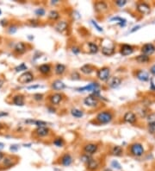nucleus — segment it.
<instances>
[{
	"instance_id": "2",
	"label": "nucleus",
	"mask_w": 155,
	"mask_h": 171,
	"mask_svg": "<svg viewBox=\"0 0 155 171\" xmlns=\"http://www.w3.org/2000/svg\"><path fill=\"white\" fill-rule=\"evenodd\" d=\"M33 80H34V74L29 71H26L19 76V78L17 79V81L20 84L23 85V84H27V83L31 82Z\"/></svg>"
},
{
	"instance_id": "5",
	"label": "nucleus",
	"mask_w": 155,
	"mask_h": 171,
	"mask_svg": "<svg viewBox=\"0 0 155 171\" xmlns=\"http://www.w3.org/2000/svg\"><path fill=\"white\" fill-rule=\"evenodd\" d=\"M130 151L132 153V155L135 156V157H141L144 154V148L141 144H134L131 146Z\"/></svg>"
},
{
	"instance_id": "23",
	"label": "nucleus",
	"mask_w": 155,
	"mask_h": 171,
	"mask_svg": "<svg viewBox=\"0 0 155 171\" xmlns=\"http://www.w3.org/2000/svg\"><path fill=\"white\" fill-rule=\"evenodd\" d=\"M136 76H137V78H138L140 80H142V81H147V80H149V75H148V73H147V72H145V71H142V70L138 71L137 73H136Z\"/></svg>"
},
{
	"instance_id": "18",
	"label": "nucleus",
	"mask_w": 155,
	"mask_h": 171,
	"mask_svg": "<svg viewBox=\"0 0 155 171\" xmlns=\"http://www.w3.org/2000/svg\"><path fill=\"white\" fill-rule=\"evenodd\" d=\"M123 118H124V121L128 123V124H134L136 121V116H135V114L133 113L132 112L126 113L125 115H124V117H123Z\"/></svg>"
},
{
	"instance_id": "54",
	"label": "nucleus",
	"mask_w": 155,
	"mask_h": 171,
	"mask_svg": "<svg viewBox=\"0 0 155 171\" xmlns=\"http://www.w3.org/2000/svg\"><path fill=\"white\" fill-rule=\"evenodd\" d=\"M1 12H2V11H1V10H0V14H1Z\"/></svg>"
},
{
	"instance_id": "26",
	"label": "nucleus",
	"mask_w": 155,
	"mask_h": 171,
	"mask_svg": "<svg viewBox=\"0 0 155 171\" xmlns=\"http://www.w3.org/2000/svg\"><path fill=\"white\" fill-rule=\"evenodd\" d=\"M101 50H102V53L103 55L107 56H110L115 53V48L114 47H105V46H103V47H102Z\"/></svg>"
},
{
	"instance_id": "40",
	"label": "nucleus",
	"mask_w": 155,
	"mask_h": 171,
	"mask_svg": "<svg viewBox=\"0 0 155 171\" xmlns=\"http://www.w3.org/2000/svg\"><path fill=\"white\" fill-rule=\"evenodd\" d=\"M111 167H113L115 169H117V170H121V164L117 161H113L111 163Z\"/></svg>"
},
{
	"instance_id": "14",
	"label": "nucleus",
	"mask_w": 155,
	"mask_h": 171,
	"mask_svg": "<svg viewBox=\"0 0 155 171\" xmlns=\"http://www.w3.org/2000/svg\"><path fill=\"white\" fill-rule=\"evenodd\" d=\"M85 164H86L87 169L91 171L97 170L99 168V163L96 159H94L93 157H91Z\"/></svg>"
},
{
	"instance_id": "39",
	"label": "nucleus",
	"mask_w": 155,
	"mask_h": 171,
	"mask_svg": "<svg viewBox=\"0 0 155 171\" xmlns=\"http://www.w3.org/2000/svg\"><path fill=\"white\" fill-rule=\"evenodd\" d=\"M16 30H17V27L16 25H11L8 29V31H9L10 34H14Z\"/></svg>"
},
{
	"instance_id": "28",
	"label": "nucleus",
	"mask_w": 155,
	"mask_h": 171,
	"mask_svg": "<svg viewBox=\"0 0 155 171\" xmlns=\"http://www.w3.org/2000/svg\"><path fill=\"white\" fill-rule=\"evenodd\" d=\"M87 47H88L89 52L91 53V54H96V53L98 52V45H97L96 43H91V42L87 43Z\"/></svg>"
},
{
	"instance_id": "17",
	"label": "nucleus",
	"mask_w": 155,
	"mask_h": 171,
	"mask_svg": "<svg viewBox=\"0 0 155 171\" xmlns=\"http://www.w3.org/2000/svg\"><path fill=\"white\" fill-rule=\"evenodd\" d=\"M61 164L63 166H66V167H68L70 166L72 163V157H71L70 154H65L62 157H61Z\"/></svg>"
},
{
	"instance_id": "43",
	"label": "nucleus",
	"mask_w": 155,
	"mask_h": 171,
	"mask_svg": "<svg viewBox=\"0 0 155 171\" xmlns=\"http://www.w3.org/2000/svg\"><path fill=\"white\" fill-rule=\"evenodd\" d=\"M72 53L73 54H75V55H78V54H79L80 53V49L79 48H78V47H73L72 49Z\"/></svg>"
},
{
	"instance_id": "32",
	"label": "nucleus",
	"mask_w": 155,
	"mask_h": 171,
	"mask_svg": "<svg viewBox=\"0 0 155 171\" xmlns=\"http://www.w3.org/2000/svg\"><path fill=\"white\" fill-rule=\"evenodd\" d=\"M59 17V13L56 10H51L49 13H48V18L50 20H53V21H55L57 20L58 18Z\"/></svg>"
},
{
	"instance_id": "3",
	"label": "nucleus",
	"mask_w": 155,
	"mask_h": 171,
	"mask_svg": "<svg viewBox=\"0 0 155 171\" xmlns=\"http://www.w3.org/2000/svg\"><path fill=\"white\" fill-rule=\"evenodd\" d=\"M98 78L102 80V81H106L109 79V75H110V70L109 67H103L102 68H100L98 71Z\"/></svg>"
},
{
	"instance_id": "44",
	"label": "nucleus",
	"mask_w": 155,
	"mask_h": 171,
	"mask_svg": "<svg viewBox=\"0 0 155 171\" xmlns=\"http://www.w3.org/2000/svg\"><path fill=\"white\" fill-rule=\"evenodd\" d=\"M10 150L11 151H16V150H18V146H17V145H11L10 148Z\"/></svg>"
},
{
	"instance_id": "27",
	"label": "nucleus",
	"mask_w": 155,
	"mask_h": 171,
	"mask_svg": "<svg viewBox=\"0 0 155 171\" xmlns=\"http://www.w3.org/2000/svg\"><path fill=\"white\" fill-rule=\"evenodd\" d=\"M66 69V67L65 65H63V64H61V63H58V64L55 66V69H54V70H55V73H56V74L61 75V74H63V73H65Z\"/></svg>"
},
{
	"instance_id": "4",
	"label": "nucleus",
	"mask_w": 155,
	"mask_h": 171,
	"mask_svg": "<svg viewBox=\"0 0 155 171\" xmlns=\"http://www.w3.org/2000/svg\"><path fill=\"white\" fill-rule=\"evenodd\" d=\"M99 88H100V85L98 82H92L91 84H88L85 87L78 88L77 90L79 92H85L86 91V92H94L95 93V92L99 91Z\"/></svg>"
},
{
	"instance_id": "24",
	"label": "nucleus",
	"mask_w": 155,
	"mask_h": 171,
	"mask_svg": "<svg viewBox=\"0 0 155 171\" xmlns=\"http://www.w3.org/2000/svg\"><path fill=\"white\" fill-rule=\"evenodd\" d=\"M38 69L42 74H48L51 72V66L49 64H42L39 67Z\"/></svg>"
},
{
	"instance_id": "9",
	"label": "nucleus",
	"mask_w": 155,
	"mask_h": 171,
	"mask_svg": "<svg viewBox=\"0 0 155 171\" xmlns=\"http://www.w3.org/2000/svg\"><path fill=\"white\" fill-rule=\"evenodd\" d=\"M141 52L143 53V55L145 56H151L155 52V47L154 44L152 43H147L145 44L142 48H141Z\"/></svg>"
},
{
	"instance_id": "11",
	"label": "nucleus",
	"mask_w": 155,
	"mask_h": 171,
	"mask_svg": "<svg viewBox=\"0 0 155 171\" xmlns=\"http://www.w3.org/2000/svg\"><path fill=\"white\" fill-rule=\"evenodd\" d=\"M26 51H27V45L23 42L17 43L14 47V52L17 55H22Z\"/></svg>"
},
{
	"instance_id": "34",
	"label": "nucleus",
	"mask_w": 155,
	"mask_h": 171,
	"mask_svg": "<svg viewBox=\"0 0 155 171\" xmlns=\"http://www.w3.org/2000/svg\"><path fill=\"white\" fill-rule=\"evenodd\" d=\"M27 69H28V67L26 66L25 63H21L20 65H18L17 67H15V71L17 72V73L18 72H22V71H25Z\"/></svg>"
},
{
	"instance_id": "36",
	"label": "nucleus",
	"mask_w": 155,
	"mask_h": 171,
	"mask_svg": "<svg viewBox=\"0 0 155 171\" xmlns=\"http://www.w3.org/2000/svg\"><path fill=\"white\" fill-rule=\"evenodd\" d=\"M148 130L151 134H155V122H150L148 124Z\"/></svg>"
},
{
	"instance_id": "42",
	"label": "nucleus",
	"mask_w": 155,
	"mask_h": 171,
	"mask_svg": "<svg viewBox=\"0 0 155 171\" xmlns=\"http://www.w3.org/2000/svg\"><path fill=\"white\" fill-rule=\"evenodd\" d=\"M91 22H92V24L94 25V27H95V28H96V29H97L98 31H100V32H103V28H101V27H100V26H99V25H98V24L96 23V21L92 20Z\"/></svg>"
},
{
	"instance_id": "13",
	"label": "nucleus",
	"mask_w": 155,
	"mask_h": 171,
	"mask_svg": "<svg viewBox=\"0 0 155 171\" xmlns=\"http://www.w3.org/2000/svg\"><path fill=\"white\" fill-rule=\"evenodd\" d=\"M137 10L140 13H141L143 15H147L150 12L151 8L146 3H140L137 4Z\"/></svg>"
},
{
	"instance_id": "20",
	"label": "nucleus",
	"mask_w": 155,
	"mask_h": 171,
	"mask_svg": "<svg viewBox=\"0 0 155 171\" xmlns=\"http://www.w3.org/2000/svg\"><path fill=\"white\" fill-rule=\"evenodd\" d=\"M52 88L53 90H56V91H61V90L66 88V85L61 80H54L52 83Z\"/></svg>"
},
{
	"instance_id": "49",
	"label": "nucleus",
	"mask_w": 155,
	"mask_h": 171,
	"mask_svg": "<svg viewBox=\"0 0 155 171\" xmlns=\"http://www.w3.org/2000/svg\"><path fill=\"white\" fill-rule=\"evenodd\" d=\"M3 83H4V81H3V80H1V79H0V88L3 86Z\"/></svg>"
},
{
	"instance_id": "12",
	"label": "nucleus",
	"mask_w": 155,
	"mask_h": 171,
	"mask_svg": "<svg viewBox=\"0 0 155 171\" xmlns=\"http://www.w3.org/2000/svg\"><path fill=\"white\" fill-rule=\"evenodd\" d=\"M122 83V79L119 77H111L108 80V86L111 88L118 87Z\"/></svg>"
},
{
	"instance_id": "35",
	"label": "nucleus",
	"mask_w": 155,
	"mask_h": 171,
	"mask_svg": "<svg viewBox=\"0 0 155 171\" xmlns=\"http://www.w3.org/2000/svg\"><path fill=\"white\" fill-rule=\"evenodd\" d=\"M64 144H65L64 140H63L62 138H60V137H58V138H56V139L53 141V144H55V145L58 146V147H62V146L64 145Z\"/></svg>"
},
{
	"instance_id": "21",
	"label": "nucleus",
	"mask_w": 155,
	"mask_h": 171,
	"mask_svg": "<svg viewBox=\"0 0 155 171\" xmlns=\"http://www.w3.org/2000/svg\"><path fill=\"white\" fill-rule=\"evenodd\" d=\"M67 28H68V23L66 21H60L55 26L56 30H58L59 32H64L67 30Z\"/></svg>"
},
{
	"instance_id": "41",
	"label": "nucleus",
	"mask_w": 155,
	"mask_h": 171,
	"mask_svg": "<svg viewBox=\"0 0 155 171\" xmlns=\"http://www.w3.org/2000/svg\"><path fill=\"white\" fill-rule=\"evenodd\" d=\"M126 3H127L126 0H117V1H115V3H116L119 7L124 6V5L126 4Z\"/></svg>"
},
{
	"instance_id": "7",
	"label": "nucleus",
	"mask_w": 155,
	"mask_h": 171,
	"mask_svg": "<svg viewBox=\"0 0 155 171\" xmlns=\"http://www.w3.org/2000/svg\"><path fill=\"white\" fill-rule=\"evenodd\" d=\"M98 144H91H91H87L85 145V147H84V152H85V154H86V155L91 156V155L95 154V153L98 151Z\"/></svg>"
},
{
	"instance_id": "25",
	"label": "nucleus",
	"mask_w": 155,
	"mask_h": 171,
	"mask_svg": "<svg viewBox=\"0 0 155 171\" xmlns=\"http://www.w3.org/2000/svg\"><path fill=\"white\" fill-rule=\"evenodd\" d=\"M27 124H35L36 125L37 127H42V126H47V123L44 122V121H42V120H34V119H28L25 121Z\"/></svg>"
},
{
	"instance_id": "31",
	"label": "nucleus",
	"mask_w": 155,
	"mask_h": 171,
	"mask_svg": "<svg viewBox=\"0 0 155 171\" xmlns=\"http://www.w3.org/2000/svg\"><path fill=\"white\" fill-rule=\"evenodd\" d=\"M71 114L74 117H77V118H79V117H82L84 116V113L83 111L79 110V109H77V108H73L71 110Z\"/></svg>"
},
{
	"instance_id": "52",
	"label": "nucleus",
	"mask_w": 155,
	"mask_h": 171,
	"mask_svg": "<svg viewBox=\"0 0 155 171\" xmlns=\"http://www.w3.org/2000/svg\"><path fill=\"white\" fill-rule=\"evenodd\" d=\"M3 127H4V125H2V124H0V129L1 128H3Z\"/></svg>"
},
{
	"instance_id": "38",
	"label": "nucleus",
	"mask_w": 155,
	"mask_h": 171,
	"mask_svg": "<svg viewBox=\"0 0 155 171\" xmlns=\"http://www.w3.org/2000/svg\"><path fill=\"white\" fill-rule=\"evenodd\" d=\"M33 98H34V100H36V101H41V100H43V95L41 94V93H36V94H34Z\"/></svg>"
},
{
	"instance_id": "8",
	"label": "nucleus",
	"mask_w": 155,
	"mask_h": 171,
	"mask_svg": "<svg viewBox=\"0 0 155 171\" xmlns=\"http://www.w3.org/2000/svg\"><path fill=\"white\" fill-rule=\"evenodd\" d=\"M37 137H47L49 134V129L47 126H42V127H37L35 130L34 132Z\"/></svg>"
},
{
	"instance_id": "22",
	"label": "nucleus",
	"mask_w": 155,
	"mask_h": 171,
	"mask_svg": "<svg viewBox=\"0 0 155 171\" xmlns=\"http://www.w3.org/2000/svg\"><path fill=\"white\" fill-rule=\"evenodd\" d=\"M81 72L84 73L85 74H91L92 72H94L95 67L93 66H91V64H85L81 68H80Z\"/></svg>"
},
{
	"instance_id": "45",
	"label": "nucleus",
	"mask_w": 155,
	"mask_h": 171,
	"mask_svg": "<svg viewBox=\"0 0 155 171\" xmlns=\"http://www.w3.org/2000/svg\"><path fill=\"white\" fill-rule=\"evenodd\" d=\"M39 87H42L39 86V85H37V86H30V87H29L28 88H29V89H34V88H39Z\"/></svg>"
},
{
	"instance_id": "10",
	"label": "nucleus",
	"mask_w": 155,
	"mask_h": 171,
	"mask_svg": "<svg viewBox=\"0 0 155 171\" xmlns=\"http://www.w3.org/2000/svg\"><path fill=\"white\" fill-rule=\"evenodd\" d=\"M48 100L50 101L52 105H54V106H57L59 105L62 100H63V95L60 94V93H53L51 94L49 97H48Z\"/></svg>"
},
{
	"instance_id": "29",
	"label": "nucleus",
	"mask_w": 155,
	"mask_h": 171,
	"mask_svg": "<svg viewBox=\"0 0 155 171\" xmlns=\"http://www.w3.org/2000/svg\"><path fill=\"white\" fill-rule=\"evenodd\" d=\"M3 161V164L5 166V167H8V168H10V167H12L15 163H13V158L12 157H5L4 156V157H3V159L2 160Z\"/></svg>"
},
{
	"instance_id": "46",
	"label": "nucleus",
	"mask_w": 155,
	"mask_h": 171,
	"mask_svg": "<svg viewBox=\"0 0 155 171\" xmlns=\"http://www.w3.org/2000/svg\"><path fill=\"white\" fill-rule=\"evenodd\" d=\"M5 116H8V113H7L0 112V117H5Z\"/></svg>"
},
{
	"instance_id": "16",
	"label": "nucleus",
	"mask_w": 155,
	"mask_h": 171,
	"mask_svg": "<svg viewBox=\"0 0 155 171\" xmlns=\"http://www.w3.org/2000/svg\"><path fill=\"white\" fill-rule=\"evenodd\" d=\"M95 7V10L97 12H104L108 10V5L105 2H103V1H99V2H97L94 5Z\"/></svg>"
},
{
	"instance_id": "53",
	"label": "nucleus",
	"mask_w": 155,
	"mask_h": 171,
	"mask_svg": "<svg viewBox=\"0 0 155 171\" xmlns=\"http://www.w3.org/2000/svg\"><path fill=\"white\" fill-rule=\"evenodd\" d=\"M104 171H111V170H109V169H107V170H105Z\"/></svg>"
},
{
	"instance_id": "6",
	"label": "nucleus",
	"mask_w": 155,
	"mask_h": 171,
	"mask_svg": "<svg viewBox=\"0 0 155 171\" xmlns=\"http://www.w3.org/2000/svg\"><path fill=\"white\" fill-rule=\"evenodd\" d=\"M84 103H85V105H86L89 107H97L99 104V101L97 97H95L93 95H90V96H87L86 98H85Z\"/></svg>"
},
{
	"instance_id": "50",
	"label": "nucleus",
	"mask_w": 155,
	"mask_h": 171,
	"mask_svg": "<svg viewBox=\"0 0 155 171\" xmlns=\"http://www.w3.org/2000/svg\"><path fill=\"white\" fill-rule=\"evenodd\" d=\"M139 28H140V26H136V27H135V28H134V30H131V32H134V31H135V30H138Z\"/></svg>"
},
{
	"instance_id": "47",
	"label": "nucleus",
	"mask_w": 155,
	"mask_h": 171,
	"mask_svg": "<svg viewBox=\"0 0 155 171\" xmlns=\"http://www.w3.org/2000/svg\"><path fill=\"white\" fill-rule=\"evenodd\" d=\"M150 71H151V73H152L153 74H154L155 75V65H154V66L151 67V70H150Z\"/></svg>"
},
{
	"instance_id": "33",
	"label": "nucleus",
	"mask_w": 155,
	"mask_h": 171,
	"mask_svg": "<svg viewBox=\"0 0 155 171\" xmlns=\"http://www.w3.org/2000/svg\"><path fill=\"white\" fill-rule=\"evenodd\" d=\"M149 57L147 56H145V55H141L139 56L136 58V60L139 62V63H147L149 61Z\"/></svg>"
},
{
	"instance_id": "51",
	"label": "nucleus",
	"mask_w": 155,
	"mask_h": 171,
	"mask_svg": "<svg viewBox=\"0 0 155 171\" xmlns=\"http://www.w3.org/2000/svg\"><path fill=\"white\" fill-rule=\"evenodd\" d=\"M3 147H4V144L3 143H0V150L3 149Z\"/></svg>"
},
{
	"instance_id": "48",
	"label": "nucleus",
	"mask_w": 155,
	"mask_h": 171,
	"mask_svg": "<svg viewBox=\"0 0 155 171\" xmlns=\"http://www.w3.org/2000/svg\"><path fill=\"white\" fill-rule=\"evenodd\" d=\"M3 157H4V154H3V152L0 151V162L3 159Z\"/></svg>"
},
{
	"instance_id": "37",
	"label": "nucleus",
	"mask_w": 155,
	"mask_h": 171,
	"mask_svg": "<svg viewBox=\"0 0 155 171\" xmlns=\"http://www.w3.org/2000/svg\"><path fill=\"white\" fill-rule=\"evenodd\" d=\"M36 14L37 16H42L45 15V10L43 8H38L36 10Z\"/></svg>"
},
{
	"instance_id": "1",
	"label": "nucleus",
	"mask_w": 155,
	"mask_h": 171,
	"mask_svg": "<svg viewBox=\"0 0 155 171\" xmlns=\"http://www.w3.org/2000/svg\"><path fill=\"white\" fill-rule=\"evenodd\" d=\"M112 119H113V114L111 113L110 112H109V111L101 112V113L98 114L97 117H96L97 122L99 123V124H102L109 123Z\"/></svg>"
},
{
	"instance_id": "19",
	"label": "nucleus",
	"mask_w": 155,
	"mask_h": 171,
	"mask_svg": "<svg viewBox=\"0 0 155 171\" xmlns=\"http://www.w3.org/2000/svg\"><path fill=\"white\" fill-rule=\"evenodd\" d=\"M134 49H133V47L130 46V45H128V44H124L122 46L121 48V54L122 56H129L133 53Z\"/></svg>"
},
{
	"instance_id": "30",
	"label": "nucleus",
	"mask_w": 155,
	"mask_h": 171,
	"mask_svg": "<svg viewBox=\"0 0 155 171\" xmlns=\"http://www.w3.org/2000/svg\"><path fill=\"white\" fill-rule=\"evenodd\" d=\"M122 152H123V150L121 146H114L111 150V153L113 156H115V157H120L122 155Z\"/></svg>"
},
{
	"instance_id": "15",
	"label": "nucleus",
	"mask_w": 155,
	"mask_h": 171,
	"mask_svg": "<svg viewBox=\"0 0 155 171\" xmlns=\"http://www.w3.org/2000/svg\"><path fill=\"white\" fill-rule=\"evenodd\" d=\"M13 104L17 106H23L25 103V100H24V96L22 94H16L13 97Z\"/></svg>"
}]
</instances>
